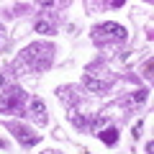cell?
I'll return each mask as SVG.
<instances>
[{"mask_svg":"<svg viewBox=\"0 0 154 154\" xmlns=\"http://www.w3.org/2000/svg\"><path fill=\"white\" fill-rule=\"evenodd\" d=\"M54 59V46L51 44H31L21 51V64L28 67L31 72H44Z\"/></svg>","mask_w":154,"mask_h":154,"instance_id":"1","label":"cell"},{"mask_svg":"<svg viewBox=\"0 0 154 154\" xmlns=\"http://www.w3.org/2000/svg\"><path fill=\"white\" fill-rule=\"evenodd\" d=\"M82 82H85V88H88V90H93V93H105V90L110 88V82H103V80H95V77L90 75V72L82 77Z\"/></svg>","mask_w":154,"mask_h":154,"instance_id":"6","label":"cell"},{"mask_svg":"<svg viewBox=\"0 0 154 154\" xmlns=\"http://www.w3.org/2000/svg\"><path fill=\"white\" fill-rule=\"evenodd\" d=\"M3 41H5V36H3V23H0V46H3Z\"/></svg>","mask_w":154,"mask_h":154,"instance_id":"13","label":"cell"},{"mask_svg":"<svg viewBox=\"0 0 154 154\" xmlns=\"http://www.w3.org/2000/svg\"><path fill=\"white\" fill-rule=\"evenodd\" d=\"M36 33H44V36L57 33V21L54 18H38L36 21Z\"/></svg>","mask_w":154,"mask_h":154,"instance_id":"7","label":"cell"},{"mask_svg":"<svg viewBox=\"0 0 154 154\" xmlns=\"http://www.w3.org/2000/svg\"><path fill=\"white\" fill-rule=\"evenodd\" d=\"M141 75L146 77V80H152V59H146V62H144V67H141Z\"/></svg>","mask_w":154,"mask_h":154,"instance_id":"10","label":"cell"},{"mask_svg":"<svg viewBox=\"0 0 154 154\" xmlns=\"http://www.w3.org/2000/svg\"><path fill=\"white\" fill-rule=\"evenodd\" d=\"M93 38H95V44H110V41L113 44H121V41L128 38V31L121 23L108 21V23H100V26L93 28Z\"/></svg>","mask_w":154,"mask_h":154,"instance_id":"3","label":"cell"},{"mask_svg":"<svg viewBox=\"0 0 154 154\" xmlns=\"http://www.w3.org/2000/svg\"><path fill=\"white\" fill-rule=\"evenodd\" d=\"M98 136H100V141H103L105 146H113V144L118 141V128H113V126H108V128H103V131H100Z\"/></svg>","mask_w":154,"mask_h":154,"instance_id":"8","label":"cell"},{"mask_svg":"<svg viewBox=\"0 0 154 154\" xmlns=\"http://www.w3.org/2000/svg\"><path fill=\"white\" fill-rule=\"evenodd\" d=\"M11 131L16 134V139H18L21 146H36V144L41 141V134H36L28 126H21V123H11Z\"/></svg>","mask_w":154,"mask_h":154,"instance_id":"4","label":"cell"},{"mask_svg":"<svg viewBox=\"0 0 154 154\" xmlns=\"http://www.w3.org/2000/svg\"><path fill=\"white\" fill-rule=\"evenodd\" d=\"M28 113H31V118L38 123V126L46 123V105H44L41 98H28Z\"/></svg>","mask_w":154,"mask_h":154,"instance_id":"5","label":"cell"},{"mask_svg":"<svg viewBox=\"0 0 154 154\" xmlns=\"http://www.w3.org/2000/svg\"><path fill=\"white\" fill-rule=\"evenodd\" d=\"M28 8H31V5H26V3H23V5H16V13H21V16H26V13H28Z\"/></svg>","mask_w":154,"mask_h":154,"instance_id":"12","label":"cell"},{"mask_svg":"<svg viewBox=\"0 0 154 154\" xmlns=\"http://www.w3.org/2000/svg\"><path fill=\"white\" fill-rule=\"evenodd\" d=\"M28 103V95L23 88L18 85H11L0 93V113H13V116H23V105Z\"/></svg>","mask_w":154,"mask_h":154,"instance_id":"2","label":"cell"},{"mask_svg":"<svg viewBox=\"0 0 154 154\" xmlns=\"http://www.w3.org/2000/svg\"><path fill=\"white\" fill-rule=\"evenodd\" d=\"M146 98H149L146 90H134V103H146Z\"/></svg>","mask_w":154,"mask_h":154,"instance_id":"9","label":"cell"},{"mask_svg":"<svg viewBox=\"0 0 154 154\" xmlns=\"http://www.w3.org/2000/svg\"><path fill=\"white\" fill-rule=\"evenodd\" d=\"M5 88H11V77H8L5 72H0V93H3Z\"/></svg>","mask_w":154,"mask_h":154,"instance_id":"11","label":"cell"}]
</instances>
